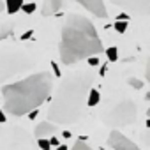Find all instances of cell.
I'll use <instances>...</instances> for the list:
<instances>
[{"mask_svg":"<svg viewBox=\"0 0 150 150\" xmlns=\"http://www.w3.org/2000/svg\"><path fill=\"white\" fill-rule=\"evenodd\" d=\"M90 71H76L69 74L58 85L51 104L48 108V118L55 124H74L87 110V94L92 85Z\"/></svg>","mask_w":150,"mask_h":150,"instance_id":"1","label":"cell"},{"mask_svg":"<svg viewBox=\"0 0 150 150\" xmlns=\"http://www.w3.org/2000/svg\"><path fill=\"white\" fill-rule=\"evenodd\" d=\"M60 60L65 65H72L80 60L97 57L103 51V42L99 34L88 18L81 14H67L62 27L60 39Z\"/></svg>","mask_w":150,"mask_h":150,"instance_id":"2","label":"cell"},{"mask_svg":"<svg viewBox=\"0 0 150 150\" xmlns=\"http://www.w3.org/2000/svg\"><path fill=\"white\" fill-rule=\"evenodd\" d=\"M53 88V78L51 74L42 71L32 76L6 85L2 88V99H4V108L14 115V117H23L28 115L34 110H39V106L50 97Z\"/></svg>","mask_w":150,"mask_h":150,"instance_id":"3","label":"cell"},{"mask_svg":"<svg viewBox=\"0 0 150 150\" xmlns=\"http://www.w3.org/2000/svg\"><path fill=\"white\" fill-rule=\"evenodd\" d=\"M32 64H34L32 57L18 42L11 41L0 44V85L28 71Z\"/></svg>","mask_w":150,"mask_h":150,"instance_id":"4","label":"cell"},{"mask_svg":"<svg viewBox=\"0 0 150 150\" xmlns=\"http://www.w3.org/2000/svg\"><path fill=\"white\" fill-rule=\"evenodd\" d=\"M35 141L20 125H0V150H35Z\"/></svg>","mask_w":150,"mask_h":150,"instance_id":"5","label":"cell"},{"mask_svg":"<svg viewBox=\"0 0 150 150\" xmlns=\"http://www.w3.org/2000/svg\"><path fill=\"white\" fill-rule=\"evenodd\" d=\"M136 118H138L136 104L129 99H124L118 104H115L111 111L104 115V124L111 127H124V125H131L132 122H136Z\"/></svg>","mask_w":150,"mask_h":150,"instance_id":"6","label":"cell"},{"mask_svg":"<svg viewBox=\"0 0 150 150\" xmlns=\"http://www.w3.org/2000/svg\"><path fill=\"white\" fill-rule=\"evenodd\" d=\"M108 143L113 150H141L136 143H132L127 136H124L120 131H111L110 138H108Z\"/></svg>","mask_w":150,"mask_h":150,"instance_id":"7","label":"cell"},{"mask_svg":"<svg viewBox=\"0 0 150 150\" xmlns=\"http://www.w3.org/2000/svg\"><path fill=\"white\" fill-rule=\"evenodd\" d=\"M78 4L81 7H85L88 13H92L94 16H97V18H106V14H108L106 4L101 2V0H80Z\"/></svg>","mask_w":150,"mask_h":150,"instance_id":"8","label":"cell"},{"mask_svg":"<svg viewBox=\"0 0 150 150\" xmlns=\"http://www.w3.org/2000/svg\"><path fill=\"white\" fill-rule=\"evenodd\" d=\"M67 6V2L64 0H48L42 4V16H51L55 13H58L60 9H64Z\"/></svg>","mask_w":150,"mask_h":150,"instance_id":"9","label":"cell"},{"mask_svg":"<svg viewBox=\"0 0 150 150\" xmlns=\"http://www.w3.org/2000/svg\"><path fill=\"white\" fill-rule=\"evenodd\" d=\"M58 131V127L51 122H41L37 127H35V136H51Z\"/></svg>","mask_w":150,"mask_h":150,"instance_id":"10","label":"cell"},{"mask_svg":"<svg viewBox=\"0 0 150 150\" xmlns=\"http://www.w3.org/2000/svg\"><path fill=\"white\" fill-rule=\"evenodd\" d=\"M14 34V25L13 23H0V42L6 41L7 37H11Z\"/></svg>","mask_w":150,"mask_h":150,"instance_id":"11","label":"cell"},{"mask_svg":"<svg viewBox=\"0 0 150 150\" xmlns=\"http://www.w3.org/2000/svg\"><path fill=\"white\" fill-rule=\"evenodd\" d=\"M99 99H101V96H99L97 90H88V94H87V108H94L96 104H99Z\"/></svg>","mask_w":150,"mask_h":150,"instance_id":"12","label":"cell"},{"mask_svg":"<svg viewBox=\"0 0 150 150\" xmlns=\"http://www.w3.org/2000/svg\"><path fill=\"white\" fill-rule=\"evenodd\" d=\"M4 6L7 7V13H9V14H14V13H18V11L21 9L23 2H21V0H16V2H7V4H4Z\"/></svg>","mask_w":150,"mask_h":150,"instance_id":"13","label":"cell"},{"mask_svg":"<svg viewBox=\"0 0 150 150\" xmlns=\"http://www.w3.org/2000/svg\"><path fill=\"white\" fill-rule=\"evenodd\" d=\"M106 57H108L110 62H117V60H118V50H117L115 46L108 48V50H106Z\"/></svg>","mask_w":150,"mask_h":150,"instance_id":"14","label":"cell"},{"mask_svg":"<svg viewBox=\"0 0 150 150\" xmlns=\"http://www.w3.org/2000/svg\"><path fill=\"white\" fill-rule=\"evenodd\" d=\"M21 9H23V13H27V14H32V13L37 9V4H34V2H30V4H25V2H23Z\"/></svg>","mask_w":150,"mask_h":150,"instance_id":"15","label":"cell"},{"mask_svg":"<svg viewBox=\"0 0 150 150\" xmlns=\"http://www.w3.org/2000/svg\"><path fill=\"white\" fill-rule=\"evenodd\" d=\"M113 27H115V30H117L118 34H124V32L127 30V21H115Z\"/></svg>","mask_w":150,"mask_h":150,"instance_id":"16","label":"cell"},{"mask_svg":"<svg viewBox=\"0 0 150 150\" xmlns=\"http://www.w3.org/2000/svg\"><path fill=\"white\" fill-rule=\"evenodd\" d=\"M71 150H90V146L85 143V141H81V139H78L76 143H74V146L71 148Z\"/></svg>","mask_w":150,"mask_h":150,"instance_id":"17","label":"cell"},{"mask_svg":"<svg viewBox=\"0 0 150 150\" xmlns=\"http://www.w3.org/2000/svg\"><path fill=\"white\" fill-rule=\"evenodd\" d=\"M37 146H39L41 150H51L50 141H48V139H42V138H39V139H37Z\"/></svg>","mask_w":150,"mask_h":150,"instance_id":"18","label":"cell"},{"mask_svg":"<svg viewBox=\"0 0 150 150\" xmlns=\"http://www.w3.org/2000/svg\"><path fill=\"white\" fill-rule=\"evenodd\" d=\"M51 69H53V72H55V76H57V78L62 76V72H60V69H58V65H57L55 62H51Z\"/></svg>","mask_w":150,"mask_h":150,"instance_id":"19","label":"cell"},{"mask_svg":"<svg viewBox=\"0 0 150 150\" xmlns=\"http://www.w3.org/2000/svg\"><path fill=\"white\" fill-rule=\"evenodd\" d=\"M32 35H34V30H28V32H25V34L21 35V39H23V41H28V39H32Z\"/></svg>","mask_w":150,"mask_h":150,"instance_id":"20","label":"cell"},{"mask_svg":"<svg viewBox=\"0 0 150 150\" xmlns=\"http://www.w3.org/2000/svg\"><path fill=\"white\" fill-rule=\"evenodd\" d=\"M87 60H88L90 65H99V58H97V57H90V58H87Z\"/></svg>","mask_w":150,"mask_h":150,"instance_id":"21","label":"cell"},{"mask_svg":"<svg viewBox=\"0 0 150 150\" xmlns=\"http://www.w3.org/2000/svg\"><path fill=\"white\" fill-rule=\"evenodd\" d=\"M37 115H39V110H34V111H30V113H28V118H30V120H35V117H37Z\"/></svg>","mask_w":150,"mask_h":150,"instance_id":"22","label":"cell"},{"mask_svg":"<svg viewBox=\"0 0 150 150\" xmlns=\"http://www.w3.org/2000/svg\"><path fill=\"white\" fill-rule=\"evenodd\" d=\"M6 124V113L2 111V108H0V125H4Z\"/></svg>","mask_w":150,"mask_h":150,"instance_id":"23","label":"cell"},{"mask_svg":"<svg viewBox=\"0 0 150 150\" xmlns=\"http://www.w3.org/2000/svg\"><path fill=\"white\" fill-rule=\"evenodd\" d=\"M50 141V145H53V146H58V139L55 138V136H51V139H48Z\"/></svg>","mask_w":150,"mask_h":150,"instance_id":"24","label":"cell"},{"mask_svg":"<svg viewBox=\"0 0 150 150\" xmlns=\"http://www.w3.org/2000/svg\"><path fill=\"white\" fill-rule=\"evenodd\" d=\"M129 83H131L132 87H136V88H139V87H141V81H134V80H131Z\"/></svg>","mask_w":150,"mask_h":150,"instance_id":"25","label":"cell"},{"mask_svg":"<svg viewBox=\"0 0 150 150\" xmlns=\"http://www.w3.org/2000/svg\"><path fill=\"white\" fill-rule=\"evenodd\" d=\"M106 65H108V64H106ZM106 65L101 67V76H104V74H106Z\"/></svg>","mask_w":150,"mask_h":150,"instance_id":"26","label":"cell"},{"mask_svg":"<svg viewBox=\"0 0 150 150\" xmlns=\"http://www.w3.org/2000/svg\"><path fill=\"white\" fill-rule=\"evenodd\" d=\"M62 136H64V138H71V136H72V134H71V132H69V131H64V134H62Z\"/></svg>","mask_w":150,"mask_h":150,"instance_id":"27","label":"cell"},{"mask_svg":"<svg viewBox=\"0 0 150 150\" xmlns=\"http://www.w3.org/2000/svg\"><path fill=\"white\" fill-rule=\"evenodd\" d=\"M57 150H69V148H67L65 145H58V146H57Z\"/></svg>","mask_w":150,"mask_h":150,"instance_id":"28","label":"cell"},{"mask_svg":"<svg viewBox=\"0 0 150 150\" xmlns=\"http://www.w3.org/2000/svg\"><path fill=\"white\" fill-rule=\"evenodd\" d=\"M2 9H4V2H0V13H2Z\"/></svg>","mask_w":150,"mask_h":150,"instance_id":"29","label":"cell"}]
</instances>
